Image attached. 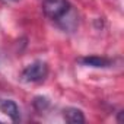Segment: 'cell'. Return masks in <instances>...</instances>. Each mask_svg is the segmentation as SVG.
<instances>
[{"label": "cell", "mask_w": 124, "mask_h": 124, "mask_svg": "<svg viewBox=\"0 0 124 124\" xmlns=\"http://www.w3.org/2000/svg\"><path fill=\"white\" fill-rule=\"evenodd\" d=\"M42 10L47 18L53 21H61L72 10V6L67 0H44Z\"/></svg>", "instance_id": "obj_1"}, {"label": "cell", "mask_w": 124, "mask_h": 124, "mask_svg": "<svg viewBox=\"0 0 124 124\" xmlns=\"http://www.w3.org/2000/svg\"><path fill=\"white\" fill-rule=\"evenodd\" d=\"M48 67L44 61H34L32 64L26 66V69L22 72V80L23 82H41L47 78Z\"/></svg>", "instance_id": "obj_2"}, {"label": "cell", "mask_w": 124, "mask_h": 124, "mask_svg": "<svg viewBox=\"0 0 124 124\" xmlns=\"http://www.w3.org/2000/svg\"><path fill=\"white\" fill-rule=\"evenodd\" d=\"M0 111L6 114L12 121H19V108L10 99H0Z\"/></svg>", "instance_id": "obj_3"}, {"label": "cell", "mask_w": 124, "mask_h": 124, "mask_svg": "<svg viewBox=\"0 0 124 124\" xmlns=\"http://www.w3.org/2000/svg\"><path fill=\"white\" fill-rule=\"evenodd\" d=\"M80 63L85 66H91V67H108L111 64V61L105 57H98V55H89V57H83L80 58Z\"/></svg>", "instance_id": "obj_4"}, {"label": "cell", "mask_w": 124, "mask_h": 124, "mask_svg": "<svg viewBox=\"0 0 124 124\" xmlns=\"http://www.w3.org/2000/svg\"><path fill=\"white\" fill-rule=\"evenodd\" d=\"M64 114V120L67 121V123H70V124H82V123H85V117H83V114H82V111L80 109H78V108H66L64 111H63Z\"/></svg>", "instance_id": "obj_5"}, {"label": "cell", "mask_w": 124, "mask_h": 124, "mask_svg": "<svg viewBox=\"0 0 124 124\" xmlns=\"http://www.w3.org/2000/svg\"><path fill=\"white\" fill-rule=\"evenodd\" d=\"M34 105H35V108H37V109L42 111V109L48 105V101H47V98H41V96H38V98H35Z\"/></svg>", "instance_id": "obj_6"}, {"label": "cell", "mask_w": 124, "mask_h": 124, "mask_svg": "<svg viewBox=\"0 0 124 124\" xmlns=\"http://www.w3.org/2000/svg\"><path fill=\"white\" fill-rule=\"evenodd\" d=\"M10 2H18V0H10Z\"/></svg>", "instance_id": "obj_7"}]
</instances>
